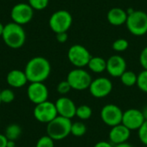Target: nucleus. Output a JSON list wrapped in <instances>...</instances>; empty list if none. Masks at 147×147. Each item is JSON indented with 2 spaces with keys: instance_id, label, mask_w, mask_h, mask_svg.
<instances>
[{
  "instance_id": "nucleus-1",
  "label": "nucleus",
  "mask_w": 147,
  "mask_h": 147,
  "mask_svg": "<svg viewBox=\"0 0 147 147\" xmlns=\"http://www.w3.org/2000/svg\"><path fill=\"white\" fill-rule=\"evenodd\" d=\"M24 72L30 83H43L51 73V65L44 57H34L26 65Z\"/></svg>"
},
{
  "instance_id": "nucleus-2",
  "label": "nucleus",
  "mask_w": 147,
  "mask_h": 147,
  "mask_svg": "<svg viewBox=\"0 0 147 147\" xmlns=\"http://www.w3.org/2000/svg\"><path fill=\"white\" fill-rule=\"evenodd\" d=\"M2 38L6 46L12 49H18L26 41V33L22 25L12 22L4 25Z\"/></svg>"
},
{
  "instance_id": "nucleus-3",
  "label": "nucleus",
  "mask_w": 147,
  "mask_h": 147,
  "mask_svg": "<svg viewBox=\"0 0 147 147\" xmlns=\"http://www.w3.org/2000/svg\"><path fill=\"white\" fill-rule=\"evenodd\" d=\"M71 121L70 119L58 115L52 121L47 123V135L53 140H62L71 134Z\"/></svg>"
},
{
  "instance_id": "nucleus-4",
  "label": "nucleus",
  "mask_w": 147,
  "mask_h": 147,
  "mask_svg": "<svg viewBox=\"0 0 147 147\" xmlns=\"http://www.w3.org/2000/svg\"><path fill=\"white\" fill-rule=\"evenodd\" d=\"M128 31L135 36H143L147 33V13L134 10L129 14L126 22Z\"/></svg>"
},
{
  "instance_id": "nucleus-5",
  "label": "nucleus",
  "mask_w": 147,
  "mask_h": 147,
  "mask_svg": "<svg viewBox=\"0 0 147 147\" xmlns=\"http://www.w3.org/2000/svg\"><path fill=\"white\" fill-rule=\"evenodd\" d=\"M66 81L75 90H84L90 88L92 82L91 75L83 68H75L68 75Z\"/></svg>"
},
{
  "instance_id": "nucleus-6",
  "label": "nucleus",
  "mask_w": 147,
  "mask_h": 147,
  "mask_svg": "<svg viewBox=\"0 0 147 147\" xmlns=\"http://www.w3.org/2000/svg\"><path fill=\"white\" fill-rule=\"evenodd\" d=\"M49 27L55 33L67 32L72 24V16L70 12L65 9L55 11L49 18Z\"/></svg>"
},
{
  "instance_id": "nucleus-7",
  "label": "nucleus",
  "mask_w": 147,
  "mask_h": 147,
  "mask_svg": "<svg viewBox=\"0 0 147 147\" xmlns=\"http://www.w3.org/2000/svg\"><path fill=\"white\" fill-rule=\"evenodd\" d=\"M67 57L71 65L76 68H84L88 65L92 56L89 50L82 45L71 46L67 53Z\"/></svg>"
},
{
  "instance_id": "nucleus-8",
  "label": "nucleus",
  "mask_w": 147,
  "mask_h": 147,
  "mask_svg": "<svg viewBox=\"0 0 147 147\" xmlns=\"http://www.w3.org/2000/svg\"><path fill=\"white\" fill-rule=\"evenodd\" d=\"M34 116L41 123H49L58 116L55 103L47 100L35 105L34 109Z\"/></svg>"
},
{
  "instance_id": "nucleus-9",
  "label": "nucleus",
  "mask_w": 147,
  "mask_h": 147,
  "mask_svg": "<svg viewBox=\"0 0 147 147\" xmlns=\"http://www.w3.org/2000/svg\"><path fill=\"white\" fill-rule=\"evenodd\" d=\"M101 119L104 124L109 127H115L119 124H121L123 111L121 108L115 104H106L102 107L101 113Z\"/></svg>"
},
{
  "instance_id": "nucleus-10",
  "label": "nucleus",
  "mask_w": 147,
  "mask_h": 147,
  "mask_svg": "<svg viewBox=\"0 0 147 147\" xmlns=\"http://www.w3.org/2000/svg\"><path fill=\"white\" fill-rule=\"evenodd\" d=\"M10 17L13 22L22 26L31 22L34 17V9L28 3H19L11 9Z\"/></svg>"
},
{
  "instance_id": "nucleus-11",
  "label": "nucleus",
  "mask_w": 147,
  "mask_h": 147,
  "mask_svg": "<svg viewBox=\"0 0 147 147\" xmlns=\"http://www.w3.org/2000/svg\"><path fill=\"white\" fill-rule=\"evenodd\" d=\"M89 90L92 96L96 98H103L112 92L113 83L107 78L100 77L92 80Z\"/></svg>"
},
{
  "instance_id": "nucleus-12",
  "label": "nucleus",
  "mask_w": 147,
  "mask_h": 147,
  "mask_svg": "<svg viewBox=\"0 0 147 147\" xmlns=\"http://www.w3.org/2000/svg\"><path fill=\"white\" fill-rule=\"evenodd\" d=\"M145 121L146 119L142 114V111L137 109H129L123 112L121 124L127 127L130 131L139 130Z\"/></svg>"
},
{
  "instance_id": "nucleus-13",
  "label": "nucleus",
  "mask_w": 147,
  "mask_h": 147,
  "mask_svg": "<svg viewBox=\"0 0 147 147\" xmlns=\"http://www.w3.org/2000/svg\"><path fill=\"white\" fill-rule=\"evenodd\" d=\"M27 95L30 102L37 105L47 101L49 92L43 83H30L27 90Z\"/></svg>"
},
{
  "instance_id": "nucleus-14",
  "label": "nucleus",
  "mask_w": 147,
  "mask_h": 147,
  "mask_svg": "<svg viewBox=\"0 0 147 147\" xmlns=\"http://www.w3.org/2000/svg\"><path fill=\"white\" fill-rule=\"evenodd\" d=\"M106 71L113 78H120L127 71V62L121 55H112L107 60Z\"/></svg>"
},
{
  "instance_id": "nucleus-15",
  "label": "nucleus",
  "mask_w": 147,
  "mask_h": 147,
  "mask_svg": "<svg viewBox=\"0 0 147 147\" xmlns=\"http://www.w3.org/2000/svg\"><path fill=\"white\" fill-rule=\"evenodd\" d=\"M56 109L58 112V115L71 120L74 116H76L77 106L74 102L66 96L59 97L55 102Z\"/></svg>"
},
{
  "instance_id": "nucleus-16",
  "label": "nucleus",
  "mask_w": 147,
  "mask_h": 147,
  "mask_svg": "<svg viewBox=\"0 0 147 147\" xmlns=\"http://www.w3.org/2000/svg\"><path fill=\"white\" fill-rule=\"evenodd\" d=\"M130 135L131 131L123 124H119L111 127L109 134V139L110 140V143L116 146L127 142L130 138Z\"/></svg>"
},
{
  "instance_id": "nucleus-17",
  "label": "nucleus",
  "mask_w": 147,
  "mask_h": 147,
  "mask_svg": "<svg viewBox=\"0 0 147 147\" xmlns=\"http://www.w3.org/2000/svg\"><path fill=\"white\" fill-rule=\"evenodd\" d=\"M6 81L12 88H22L26 85L27 82H28L24 71L17 69L10 71L7 74Z\"/></svg>"
},
{
  "instance_id": "nucleus-18",
  "label": "nucleus",
  "mask_w": 147,
  "mask_h": 147,
  "mask_svg": "<svg viewBox=\"0 0 147 147\" xmlns=\"http://www.w3.org/2000/svg\"><path fill=\"white\" fill-rule=\"evenodd\" d=\"M127 16L128 15L127 11L118 7L112 8L107 15L109 22L114 26H121L126 23Z\"/></svg>"
},
{
  "instance_id": "nucleus-19",
  "label": "nucleus",
  "mask_w": 147,
  "mask_h": 147,
  "mask_svg": "<svg viewBox=\"0 0 147 147\" xmlns=\"http://www.w3.org/2000/svg\"><path fill=\"white\" fill-rule=\"evenodd\" d=\"M94 73H102L107 68V60L102 57H92L87 65Z\"/></svg>"
},
{
  "instance_id": "nucleus-20",
  "label": "nucleus",
  "mask_w": 147,
  "mask_h": 147,
  "mask_svg": "<svg viewBox=\"0 0 147 147\" xmlns=\"http://www.w3.org/2000/svg\"><path fill=\"white\" fill-rule=\"evenodd\" d=\"M22 134V128L18 124L13 123L9 125L6 129H5V133L4 135L7 138L8 140H16Z\"/></svg>"
},
{
  "instance_id": "nucleus-21",
  "label": "nucleus",
  "mask_w": 147,
  "mask_h": 147,
  "mask_svg": "<svg viewBox=\"0 0 147 147\" xmlns=\"http://www.w3.org/2000/svg\"><path fill=\"white\" fill-rule=\"evenodd\" d=\"M121 81L123 85L127 87H133L137 84V78L138 75H136L132 71H126L121 77Z\"/></svg>"
},
{
  "instance_id": "nucleus-22",
  "label": "nucleus",
  "mask_w": 147,
  "mask_h": 147,
  "mask_svg": "<svg viewBox=\"0 0 147 147\" xmlns=\"http://www.w3.org/2000/svg\"><path fill=\"white\" fill-rule=\"evenodd\" d=\"M92 115V109L88 105H80L77 107L76 116L82 121L89 120Z\"/></svg>"
},
{
  "instance_id": "nucleus-23",
  "label": "nucleus",
  "mask_w": 147,
  "mask_h": 147,
  "mask_svg": "<svg viewBox=\"0 0 147 147\" xmlns=\"http://www.w3.org/2000/svg\"><path fill=\"white\" fill-rule=\"evenodd\" d=\"M87 128L84 122L82 121H76L71 124V134L75 137H82L86 134Z\"/></svg>"
},
{
  "instance_id": "nucleus-24",
  "label": "nucleus",
  "mask_w": 147,
  "mask_h": 147,
  "mask_svg": "<svg viewBox=\"0 0 147 147\" xmlns=\"http://www.w3.org/2000/svg\"><path fill=\"white\" fill-rule=\"evenodd\" d=\"M136 85L141 91L147 93V70H143L138 75Z\"/></svg>"
},
{
  "instance_id": "nucleus-25",
  "label": "nucleus",
  "mask_w": 147,
  "mask_h": 147,
  "mask_svg": "<svg viewBox=\"0 0 147 147\" xmlns=\"http://www.w3.org/2000/svg\"><path fill=\"white\" fill-rule=\"evenodd\" d=\"M129 43L126 39H117L114 41V43L112 44V48L118 53H121L126 51L128 48Z\"/></svg>"
},
{
  "instance_id": "nucleus-26",
  "label": "nucleus",
  "mask_w": 147,
  "mask_h": 147,
  "mask_svg": "<svg viewBox=\"0 0 147 147\" xmlns=\"http://www.w3.org/2000/svg\"><path fill=\"white\" fill-rule=\"evenodd\" d=\"M0 99L1 102L10 103L15 99V94L10 89H4L0 91Z\"/></svg>"
},
{
  "instance_id": "nucleus-27",
  "label": "nucleus",
  "mask_w": 147,
  "mask_h": 147,
  "mask_svg": "<svg viewBox=\"0 0 147 147\" xmlns=\"http://www.w3.org/2000/svg\"><path fill=\"white\" fill-rule=\"evenodd\" d=\"M28 3L34 10H42L48 6L49 0H28Z\"/></svg>"
},
{
  "instance_id": "nucleus-28",
  "label": "nucleus",
  "mask_w": 147,
  "mask_h": 147,
  "mask_svg": "<svg viewBox=\"0 0 147 147\" xmlns=\"http://www.w3.org/2000/svg\"><path fill=\"white\" fill-rule=\"evenodd\" d=\"M35 147H54V140L48 135L42 136L38 140Z\"/></svg>"
},
{
  "instance_id": "nucleus-29",
  "label": "nucleus",
  "mask_w": 147,
  "mask_h": 147,
  "mask_svg": "<svg viewBox=\"0 0 147 147\" xmlns=\"http://www.w3.org/2000/svg\"><path fill=\"white\" fill-rule=\"evenodd\" d=\"M138 135L139 139L141 141L142 144L147 146V121L144 122V124L140 127V128L138 130Z\"/></svg>"
},
{
  "instance_id": "nucleus-30",
  "label": "nucleus",
  "mask_w": 147,
  "mask_h": 147,
  "mask_svg": "<svg viewBox=\"0 0 147 147\" xmlns=\"http://www.w3.org/2000/svg\"><path fill=\"white\" fill-rule=\"evenodd\" d=\"M71 90V85L69 84V83L65 80V81H61L58 85H57V91L59 94L60 95H66L70 92V90Z\"/></svg>"
},
{
  "instance_id": "nucleus-31",
  "label": "nucleus",
  "mask_w": 147,
  "mask_h": 147,
  "mask_svg": "<svg viewBox=\"0 0 147 147\" xmlns=\"http://www.w3.org/2000/svg\"><path fill=\"white\" fill-rule=\"evenodd\" d=\"M140 63L144 70H147V47H146L140 53Z\"/></svg>"
},
{
  "instance_id": "nucleus-32",
  "label": "nucleus",
  "mask_w": 147,
  "mask_h": 147,
  "mask_svg": "<svg viewBox=\"0 0 147 147\" xmlns=\"http://www.w3.org/2000/svg\"><path fill=\"white\" fill-rule=\"evenodd\" d=\"M56 40L59 43H65L68 40V34H67V33L66 32H64V33L56 34Z\"/></svg>"
},
{
  "instance_id": "nucleus-33",
  "label": "nucleus",
  "mask_w": 147,
  "mask_h": 147,
  "mask_svg": "<svg viewBox=\"0 0 147 147\" xmlns=\"http://www.w3.org/2000/svg\"><path fill=\"white\" fill-rule=\"evenodd\" d=\"M94 147H115L113 146L112 143L110 142H108V141H104V140H102V141H99L97 142Z\"/></svg>"
},
{
  "instance_id": "nucleus-34",
  "label": "nucleus",
  "mask_w": 147,
  "mask_h": 147,
  "mask_svg": "<svg viewBox=\"0 0 147 147\" xmlns=\"http://www.w3.org/2000/svg\"><path fill=\"white\" fill-rule=\"evenodd\" d=\"M7 141H8V140L5 137V135L0 134V147H6Z\"/></svg>"
},
{
  "instance_id": "nucleus-35",
  "label": "nucleus",
  "mask_w": 147,
  "mask_h": 147,
  "mask_svg": "<svg viewBox=\"0 0 147 147\" xmlns=\"http://www.w3.org/2000/svg\"><path fill=\"white\" fill-rule=\"evenodd\" d=\"M115 147H134L132 145H130L129 143L126 142V143H122V144H119L115 146Z\"/></svg>"
},
{
  "instance_id": "nucleus-36",
  "label": "nucleus",
  "mask_w": 147,
  "mask_h": 147,
  "mask_svg": "<svg viewBox=\"0 0 147 147\" xmlns=\"http://www.w3.org/2000/svg\"><path fill=\"white\" fill-rule=\"evenodd\" d=\"M6 147H16V143L13 140H8Z\"/></svg>"
},
{
  "instance_id": "nucleus-37",
  "label": "nucleus",
  "mask_w": 147,
  "mask_h": 147,
  "mask_svg": "<svg viewBox=\"0 0 147 147\" xmlns=\"http://www.w3.org/2000/svg\"><path fill=\"white\" fill-rule=\"evenodd\" d=\"M142 114H143V115H144L146 121H147V106H146V107L144 108V109L142 110Z\"/></svg>"
},
{
  "instance_id": "nucleus-38",
  "label": "nucleus",
  "mask_w": 147,
  "mask_h": 147,
  "mask_svg": "<svg viewBox=\"0 0 147 147\" xmlns=\"http://www.w3.org/2000/svg\"><path fill=\"white\" fill-rule=\"evenodd\" d=\"M3 29H4V25H3V24L0 22V37H2V35H3Z\"/></svg>"
},
{
  "instance_id": "nucleus-39",
  "label": "nucleus",
  "mask_w": 147,
  "mask_h": 147,
  "mask_svg": "<svg viewBox=\"0 0 147 147\" xmlns=\"http://www.w3.org/2000/svg\"><path fill=\"white\" fill-rule=\"evenodd\" d=\"M0 91H1V90H0ZM1 103H2V102H1V99H0V104H1Z\"/></svg>"
},
{
  "instance_id": "nucleus-40",
  "label": "nucleus",
  "mask_w": 147,
  "mask_h": 147,
  "mask_svg": "<svg viewBox=\"0 0 147 147\" xmlns=\"http://www.w3.org/2000/svg\"><path fill=\"white\" fill-rule=\"evenodd\" d=\"M146 34H147V33H146Z\"/></svg>"
}]
</instances>
